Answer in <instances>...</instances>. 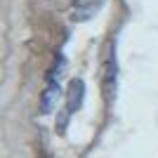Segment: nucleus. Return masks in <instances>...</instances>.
I'll use <instances>...</instances> for the list:
<instances>
[{
  "label": "nucleus",
  "instance_id": "1",
  "mask_svg": "<svg viewBox=\"0 0 158 158\" xmlns=\"http://www.w3.org/2000/svg\"><path fill=\"white\" fill-rule=\"evenodd\" d=\"M66 69V57L61 52H57L52 66L47 69L45 76V85L40 92V102H38V113L40 116H50L57 109V102L61 99V73Z\"/></svg>",
  "mask_w": 158,
  "mask_h": 158
},
{
  "label": "nucleus",
  "instance_id": "2",
  "mask_svg": "<svg viewBox=\"0 0 158 158\" xmlns=\"http://www.w3.org/2000/svg\"><path fill=\"white\" fill-rule=\"evenodd\" d=\"M99 73H102V92H104L106 104L111 106L116 94H118V57H116V43L109 40L99 61Z\"/></svg>",
  "mask_w": 158,
  "mask_h": 158
},
{
  "label": "nucleus",
  "instance_id": "3",
  "mask_svg": "<svg viewBox=\"0 0 158 158\" xmlns=\"http://www.w3.org/2000/svg\"><path fill=\"white\" fill-rule=\"evenodd\" d=\"M83 104H85V80L71 78L69 85H66V92H64V109H61L64 113H59V118H57V132L59 135L66 132L69 120L83 109Z\"/></svg>",
  "mask_w": 158,
  "mask_h": 158
},
{
  "label": "nucleus",
  "instance_id": "4",
  "mask_svg": "<svg viewBox=\"0 0 158 158\" xmlns=\"http://www.w3.org/2000/svg\"><path fill=\"white\" fill-rule=\"evenodd\" d=\"M102 5V0H78V5L73 7V21H87L97 12V7Z\"/></svg>",
  "mask_w": 158,
  "mask_h": 158
}]
</instances>
